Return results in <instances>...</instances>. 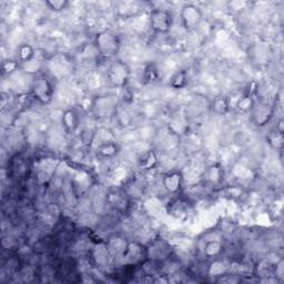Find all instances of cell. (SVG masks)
Masks as SVG:
<instances>
[{
    "label": "cell",
    "instance_id": "obj_1",
    "mask_svg": "<svg viewBox=\"0 0 284 284\" xmlns=\"http://www.w3.org/2000/svg\"><path fill=\"white\" fill-rule=\"evenodd\" d=\"M31 94L40 105L50 104L55 94V87L51 80L45 74L37 76L31 83Z\"/></svg>",
    "mask_w": 284,
    "mask_h": 284
},
{
    "label": "cell",
    "instance_id": "obj_2",
    "mask_svg": "<svg viewBox=\"0 0 284 284\" xmlns=\"http://www.w3.org/2000/svg\"><path fill=\"white\" fill-rule=\"evenodd\" d=\"M94 45L100 56L112 58L117 56L120 49V40L118 36L111 31H101L96 35Z\"/></svg>",
    "mask_w": 284,
    "mask_h": 284
},
{
    "label": "cell",
    "instance_id": "obj_3",
    "mask_svg": "<svg viewBox=\"0 0 284 284\" xmlns=\"http://www.w3.org/2000/svg\"><path fill=\"white\" fill-rule=\"evenodd\" d=\"M130 69L125 62L116 61L109 67L107 71V79L108 81L118 88H122L129 81Z\"/></svg>",
    "mask_w": 284,
    "mask_h": 284
},
{
    "label": "cell",
    "instance_id": "obj_4",
    "mask_svg": "<svg viewBox=\"0 0 284 284\" xmlns=\"http://www.w3.org/2000/svg\"><path fill=\"white\" fill-rule=\"evenodd\" d=\"M150 27L158 34H167L172 27V16L165 9H154L150 14Z\"/></svg>",
    "mask_w": 284,
    "mask_h": 284
},
{
    "label": "cell",
    "instance_id": "obj_5",
    "mask_svg": "<svg viewBox=\"0 0 284 284\" xmlns=\"http://www.w3.org/2000/svg\"><path fill=\"white\" fill-rule=\"evenodd\" d=\"M180 17H181L182 27H183L186 31H190L196 29L197 27L200 25L203 18V15L201 9L199 7H197L196 5L187 4L185 6L182 7Z\"/></svg>",
    "mask_w": 284,
    "mask_h": 284
},
{
    "label": "cell",
    "instance_id": "obj_6",
    "mask_svg": "<svg viewBox=\"0 0 284 284\" xmlns=\"http://www.w3.org/2000/svg\"><path fill=\"white\" fill-rule=\"evenodd\" d=\"M170 245L164 240L158 239L150 243L147 248V259L153 262H162L169 259L170 255Z\"/></svg>",
    "mask_w": 284,
    "mask_h": 284
},
{
    "label": "cell",
    "instance_id": "obj_7",
    "mask_svg": "<svg viewBox=\"0 0 284 284\" xmlns=\"http://www.w3.org/2000/svg\"><path fill=\"white\" fill-rule=\"evenodd\" d=\"M142 254L147 255V248L141 246L137 242H129L125 250L122 251V258L128 264H133L140 263L142 262Z\"/></svg>",
    "mask_w": 284,
    "mask_h": 284
},
{
    "label": "cell",
    "instance_id": "obj_8",
    "mask_svg": "<svg viewBox=\"0 0 284 284\" xmlns=\"http://www.w3.org/2000/svg\"><path fill=\"white\" fill-rule=\"evenodd\" d=\"M273 111L274 110H273L270 105L264 103H259V104L254 103L253 108H252L250 112L252 115V119H253L255 125L262 127L270 121L273 116Z\"/></svg>",
    "mask_w": 284,
    "mask_h": 284
},
{
    "label": "cell",
    "instance_id": "obj_9",
    "mask_svg": "<svg viewBox=\"0 0 284 284\" xmlns=\"http://www.w3.org/2000/svg\"><path fill=\"white\" fill-rule=\"evenodd\" d=\"M182 182H183V176L179 171H172V172L167 173L162 180L164 189L171 195L178 194L182 187Z\"/></svg>",
    "mask_w": 284,
    "mask_h": 284
},
{
    "label": "cell",
    "instance_id": "obj_10",
    "mask_svg": "<svg viewBox=\"0 0 284 284\" xmlns=\"http://www.w3.org/2000/svg\"><path fill=\"white\" fill-rule=\"evenodd\" d=\"M187 211H189V208H187L186 202L182 199H175L173 202H171L168 209V213L179 220L186 218Z\"/></svg>",
    "mask_w": 284,
    "mask_h": 284
},
{
    "label": "cell",
    "instance_id": "obj_11",
    "mask_svg": "<svg viewBox=\"0 0 284 284\" xmlns=\"http://www.w3.org/2000/svg\"><path fill=\"white\" fill-rule=\"evenodd\" d=\"M61 122H62L63 128H65V130L69 133H71L78 128L79 117L76 114V111L72 109H68L63 112Z\"/></svg>",
    "mask_w": 284,
    "mask_h": 284
},
{
    "label": "cell",
    "instance_id": "obj_12",
    "mask_svg": "<svg viewBox=\"0 0 284 284\" xmlns=\"http://www.w3.org/2000/svg\"><path fill=\"white\" fill-rule=\"evenodd\" d=\"M158 163H159L158 155L153 150H149V151L144 153L142 157H140V159H139L138 161L139 168L144 171L153 170L155 167H157Z\"/></svg>",
    "mask_w": 284,
    "mask_h": 284
},
{
    "label": "cell",
    "instance_id": "obj_13",
    "mask_svg": "<svg viewBox=\"0 0 284 284\" xmlns=\"http://www.w3.org/2000/svg\"><path fill=\"white\" fill-rule=\"evenodd\" d=\"M160 80V72L154 63H149L146 66L142 73L143 84H154Z\"/></svg>",
    "mask_w": 284,
    "mask_h": 284
},
{
    "label": "cell",
    "instance_id": "obj_14",
    "mask_svg": "<svg viewBox=\"0 0 284 284\" xmlns=\"http://www.w3.org/2000/svg\"><path fill=\"white\" fill-rule=\"evenodd\" d=\"M222 251H223L222 243L220 242V241L212 240V241H208V242L205 244L203 253H205V255L208 256V258L216 259L222 253Z\"/></svg>",
    "mask_w": 284,
    "mask_h": 284
},
{
    "label": "cell",
    "instance_id": "obj_15",
    "mask_svg": "<svg viewBox=\"0 0 284 284\" xmlns=\"http://www.w3.org/2000/svg\"><path fill=\"white\" fill-rule=\"evenodd\" d=\"M35 49L33 46L23 44L18 47V59L21 63H28L35 58Z\"/></svg>",
    "mask_w": 284,
    "mask_h": 284
},
{
    "label": "cell",
    "instance_id": "obj_16",
    "mask_svg": "<svg viewBox=\"0 0 284 284\" xmlns=\"http://www.w3.org/2000/svg\"><path fill=\"white\" fill-rule=\"evenodd\" d=\"M187 84V73L184 70H179L170 79V87L173 89H183Z\"/></svg>",
    "mask_w": 284,
    "mask_h": 284
},
{
    "label": "cell",
    "instance_id": "obj_17",
    "mask_svg": "<svg viewBox=\"0 0 284 284\" xmlns=\"http://www.w3.org/2000/svg\"><path fill=\"white\" fill-rule=\"evenodd\" d=\"M119 152V147L115 142H105L98 148L99 155L104 158H112Z\"/></svg>",
    "mask_w": 284,
    "mask_h": 284
},
{
    "label": "cell",
    "instance_id": "obj_18",
    "mask_svg": "<svg viewBox=\"0 0 284 284\" xmlns=\"http://www.w3.org/2000/svg\"><path fill=\"white\" fill-rule=\"evenodd\" d=\"M266 140L269 142V144L271 147H273L274 149H278L281 150L284 146V137H283V133L277 131L275 129L274 132H271L269 136L266 137Z\"/></svg>",
    "mask_w": 284,
    "mask_h": 284
},
{
    "label": "cell",
    "instance_id": "obj_19",
    "mask_svg": "<svg viewBox=\"0 0 284 284\" xmlns=\"http://www.w3.org/2000/svg\"><path fill=\"white\" fill-rule=\"evenodd\" d=\"M212 109H213L214 112H217V114H220V115L227 114V112L230 109L229 99L226 98V97H221V98L216 99L212 104Z\"/></svg>",
    "mask_w": 284,
    "mask_h": 284
},
{
    "label": "cell",
    "instance_id": "obj_20",
    "mask_svg": "<svg viewBox=\"0 0 284 284\" xmlns=\"http://www.w3.org/2000/svg\"><path fill=\"white\" fill-rule=\"evenodd\" d=\"M227 265L221 261H213L209 267V274L213 276H222L227 273Z\"/></svg>",
    "mask_w": 284,
    "mask_h": 284
},
{
    "label": "cell",
    "instance_id": "obj_21",
    "mask_svg": "<svg viewBox=\"0 0 284 284\" xmlns=\"http://www.w3.org/2000/svg\"><path fill=\"white\" fill-rule=\"evenodd\" d=\"M254 103H255L254 99L252 98L251 96L246 94V96H243V97H241L238 100L237 107H238V109L241 110L242 112H249V111L252 110V108H253Z\"/></svg>",
    "mask_w": 284,
    "mask_h": 284
},
{
    "label": "cell",
    "instance_id": "obj_22",
    "mask_svg": "<svg viewBox=\"0 0 284 284\" xmlns=\"http://www.w3.org/2000/svg\"><path fill=\"white\" fill-rule=\"evenodd\" d=\"M45 4L48 8L55 13L63 12L69 6L68 0H48Z\"/></svg>",
    "mask_w": 284,
    "mask_h": 284
},
{
    "label": "cell",
    "instance_id": "obj_23",
    "mask_svg": "<svg viewBox=\"0 0 284 284\" xmlns=\"http://www.w3.org/2000/svg\"><path fill=\"white\" fill-rule=\"evenodd\" d=\"M18 67H19V62L18 61L10 60V61H7V62L4 63L3 69H4V71L6 72V73H13V72H15L16 70H17Z\"/></svg>",
    "mask_w": 284,
    "mask_h": 284
}]
</instances>
